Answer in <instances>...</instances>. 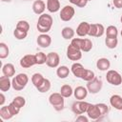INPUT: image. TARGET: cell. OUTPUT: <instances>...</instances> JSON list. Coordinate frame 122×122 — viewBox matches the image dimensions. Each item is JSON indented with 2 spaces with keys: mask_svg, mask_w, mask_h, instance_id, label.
I'll return each mask as SVG.
<instances>
[{
  "mask_svg": "<svg viewBox=\"0 0 122 122\" xmlns=\"http://www.w3.org/2000/svg\"><path fill=\"white\" fill-rule=\"evenodd\" d=\"M67 57L71 61H78L82 58V51L70 44L67 48Z\"/></svg>",
  "mask_w": 122,
  "mask_h": 122,
  "instance_id": "cell-10",
  "label": "cell"
},
{
  "mask_svg": "<svg viewBox=\"0 0 122 122\" xmlns=\"http://www.w3.org/2000/svg\"><path fill=\"white\" fill-rule=\"evenodd\" d=\"M11 87V80L10 77L3 75L0 77V90L1 92H8Z\"/></svg>",
  "mask_w": 122,
  "mask_h": 122,
  "instance_id": "cell-20",
  "label": "cell"
},
{
  "mask_svg": "<svg viewBox=\"0 0 122 122\" xmlns=\"http://www.w3.org/2000/svg\"><path fill=\"white\" fill-rule=\"evenodd\" d=\"M76 121H79V122H89V117L83 115V114H79L77 117H76Z\"/></svg>",
  "mask_w": 122,
  "mask_h": 122,
  "instance_id": "cell-41",
  "label": "cell"
},
{
  "mask_svg": "<svg viewBox=\"0 0 122 122\" xmlns=\"http://www.w3.org/2000/svg\"><path fill=\"white\" fill-rule=\"evenodd\" d=\"M112 4L117 9H121L122 8V0H112Z\"/></svg>",
  "mask_w": 122,
  "mask_h": 122,
  "instance_id": "cell-42",
  "label": "cell"
},
{
  "mask_svg": "<svg viewBox=\"0 0 122 122\" xmlns=\"http://www.w3.org/2000/svg\"><path fill=\"white\" fill-rule=\"evenodd\" d=\"M51 87V81H50L48 78H45L44 82H43V83H42L38 88H36V89H37V90H38V92H49V91H50Z\"/></svg>",
  "mask_w": 122,
  "mask_h": 122,
  "instance_id": "cell-31",
  "label": "cell"
},
{
  "mask_svg": "<svg viewBox=\"0 0 122 122\" xmlns=\"http://www.w3.org/2000/svg\"><path fill=\"white\" fill-rule=\"evenodd\" d=\"M60 93L65 97V98H68L70 96H71V94L73 93V90L71 88V85H68V84H65L61 87L60 89Z\"/></svg>",
  "mask_w": 122,
  "mask_h": 122,
  "instance_id": "cell-29",
  "label": "cell"
},
{
  "mask_svg": "<svg viewBox=\"0 0 122 122\" xmlns=\"http://www.w3.org/2000/svg\"><path fill=\"white\" fill-rule=\"evenodd\" d=\"M0 116L4 120H9L11 117H13V114L10 112V109H9L8 106H1V109H0Z\"/></svg>",
  "mask_w": 122,
  "mask_h": 122,
  "instance_id": "cell-27",
  "label": "cell"
},
{
  "mask_svg": "<svg viewBox=\"0 0 122 122\" xmlns=\"http://www.w3.org/2000/svg\"><path fill=\"white\" fill-rule=\"evenodd\" d=\"M111 67V62L108 58H105V57H102V58H99L97 61H96V68L99 70V71H109Z\"/></svg>",
  "mask_w": 122,
  "mask_h": 122,
  "instance_id": "cell-19",
  "label": "cell"
},
{
  "mask_svg": "<svg viewBox=\"0 0 122 122\" xmlns=\"http://www.w3.org/2000/svg\"><path fill=\"white\" fill-rule=\"evenodd\" d=\"M13 35H14V37L17 40H23V39H25L27 37L28 31H25L23 30H20V29L15 28L14 30H13Z\"/></svg>",
  "mask_w": 122,
  "mask_h": 122,
  "instance_id": "cell-32",
  "label": "cell"
},
{
  "mask_svg": "<svg viewBox=\"0 0 122 122\" xmlns=\"http://www.w3.org/2000/svg\"><path fill=\"white\" fill-rule=\"evenodd\" d=\"M47 10L50 12H57L60 10L59 0H47Z\"/></svg>",
  "mask_w": 122,
  "mask_h": 122,
  "instance_id": "cell-22",
  "label": "cell"
},
{
  "mask_svg": "<svg viewBox=\"0 0 122 122\" xmlns=\"http://www.w3.org/2000/svg\"><path fill=\"white\" fill-rule=\"evenodd\" d=\"M64 96L60 92H53L50 95L49 97V102L50 104L53 107V109L57 112L62 111L64 109Z\"/></svg>",
  "mask_w": 122,
  "mask_h": 122,
  "instance_id": "cell-3",
  "label": "cell"
},
{
  "mask_svg": "<svg viewBox=\"0 0 122 122\" xmlns=\"http://www.w3.org/2000/svg\"><path fill=\"white\" fill-rule=\"evenodd\" d=\"M106 80L112 86H119L122 83V76L118 71L114 70H109L106 74Z\"/></svg>",
  "mask_w": 122,
  "mask_h": 122,
  "instance_id": "cell-4",
  "label": "cell"
},
{
  "mask_svg": "<svg viewBox=\"0 0 122 122\" xmlns=\"http://www.w3.org/2000/svg\"><path fill=\"white\" fill-rule=\"evenodd\" d=\"M16 28L17 29H20V30H23L25 31H29V30H30V24L26 20H20V21L17 22Z\"/></svg>",
  "mask_w": 122,
  "mask_h": 122,
  "instance_id": "cell-37",
  "label": "cell"
},
{
  "mask_svg": "<svg viewBox=\"0 0 122 122\" xmlns=\"http://www.w3.org/2000/svg\"><path fill=\"white\" fill-rule=\"evenodd\" d=\"M60 63V57L57 52L51 51L47 54V61L46 64L50 68H57Z\"/></svg>",
  "mask_w": 122,
  "mask_h": 122,
  "instance_id": "cell-11",
  "label": "cell"
},
{
  "mask_svg": "<svg viewBox=\"0 0 122 122\" xmlns=\"http://www.w3.org/2000/svg\"><path fill=\"white\" fill-rule=\"evenodd\" d=\"M74 13H75L74 8L70 6V5H67V6H65L64 8L61 9L59 16H60V19L62 21L68 22V21L72 19V17L74 16Z\"/></svg>",
  "mask_w": 122,
  "mask_h": 122,
  "instance_id": "cell-8",
  "label": "cell"
},
{
  "mask_svg": "<svg viewBox=\"0 0 122 122\" xmlns=\"http://www.w3.org/2000/svg\"><path fill=\"white\" fill-rule=\"evenodd\" d=\"M5 101H6V97H5V95H4L3 92H2L0 93V106H3L4 103H5Z\"/></svg>",
  "mask_w": 122,
  "mask_h": 122,
  "instance_id": "cell-43",
  "label": "cell"
},
{
  "mask_svg": "<svg viewBox=\"0 0 122 122\" xmlns=\"http://www.w3.org/2000/svg\"><path fill=\"white\" fill-rule=\"evenodd\" d=\"M9 54H10L9 47L4 42H1L0 43V58L1 59H5V58H7L9 56Z\"/></svg>",
  "mask_w": 122,
  "mask_h": 122,
  "instance_id": "cell-30",
  "label": "cell"
},
{
  "mask_svg": "<svg viewBox=\"0 0 122 122\" xmlns=\"http://www.w3.org/2000/svg\"><path fill=\"white\" fill-rule=\"evenodd\" d=\"M105 33H106V37H108V38H117L118 30L115 26L111 25V26L107 27V29L105 30Z\"/></svg>",
  "mask_w": 122,
  "mask_h": 122,
  "instance_id": "cell-25",
  "label": "cell"
},
{
  "mask_svg": "<svg viewBox=\"0 0 122 122\" xmlns=\"http://www.w3.org/2000/svg\"><path fill=\"white\" fill-rule=\"evenodd\" d=\"M35 59H36V65L45 64L47 61V54L42 51H39L35 54Z\"/></svg>",
  "mask_w": 122,
  "mask_h": 122,
  "instance_id": "cell-34",
  "label": "cell"
},
{
  "mask_svg": "<svg viewBox=\"0 0 122 122\" xmlns=\"http://www.w3.org/2000/svg\"><path fill=\"white\" fill-rule=\"evenodd\" d=\"M88 1H92V0H88Z\"/></svg>",
  "mask_w": 122,
  "mask_h": 122,
  "instance_id": "cell-47",
  "label": "cell"
},
{
  "mask_svg": "<svg viewBox=\"0 0 122 122\" xmlns=\"http://www.w3.org/2000/svg\"><path fill=\"white\" fill-rule=\"evenodd\" d=\"M90 30V24L88 22H81L76 28V34L79 37H85L88 35Z\"/></svg>",
  "mask_w": 122,
  "mask_h": 122,
  "instance_id": "cell-17",
  "label": "cell"
},
{
  "mask_svg": "<svg viewBox=\"0 0 122 122\" xmlns=\"http://www.w3.org/2000/svg\"><path fill=\"white\" fill-rule=\"evenodd\" d=\"M53 24V19L52 17L48 14V13H43L39 16L37 24H36V28L38 30L39 32L41 33H47L51 30V27Z\"/></svg>",
  "mask_w": 122,
  "mask_h": 122,
  "instance_id": "cell-1",
  "label": "cell"
},
{
  "mask_svg": "<svg viewBox=\"0 0 122 122\" xmlns=\"http://www.w3.org/2000/svg\"><path fill=\"white\" fill-rule=\"evenodd\" d=\"M110 104L112 107L118 111H122V96L118 94H113L110 98Z\"/></svg>",
  "mask_w": 122,
  "mask_h": 122,
  "instance_id": "cell-18",
  "label": "cell"
},
{
  "mask_svg": "<svg viewBox=\"0 0 122 122\" xmlns=\"http://www.w3.org/2000/svg\"><path fill=\"white\" fill-rule=\"evenodd\" d=\"M90 103L84 101V100H77L74 101L71 105V111L73 112L74 114H83L85 112H87L88 107H89Z\"/></svg>",
  "mask_w": 122,
  "mask_h": 122,
  "instance_id": "cell-5",
  "label": "cell"
},
{
  "mask_svg": "<svg viewBox=\"0 0 122 122\" xmlns=\"http://www.w3.org/2000/svg\"><path fill=\"white\" fill-rule=\"evenodd\" d=\"M104 33H105V28L102 24L99 23L90 24V30L88 35L92 37H101Z\"/></svg>",
  "mask_w": 122,
  "mask_h": 122,
  "instance_id": "cell-9",
  "label": "cell"
},
{
  "mask_svg": "<svg viewBox=\"0 0 122 122\" xmlns=\"http://www.w3.org/2000/svg\"><path fill=\"white\" fill-rule=\"evenodd\" d=\"M71 71L72 72V74L75 76V77H78V78H81L86 71V69L83 67V65L81 63H78V62H75L71 65Z\"/></svg>",
  "mask_w": 122,
  "mask_h": 122,
  "instance_id": "cell-14",
  "label": "cell"
},
{
  "mask_svg": "<svg viewBox=\"0 0 122 122\" xmlns=\"http://www.w3.org/2000/svg\"><path fill=\"white\" fill-rule=\"evenodd\" d=\"M81 51L84 52H88L92 49V42L89 38H82L81 39Z\"/></svg>",
  "mask_w": 122,
  "mask_h": 122,
  "instance_id": "cell-26",
  "label": "cell"
},
{
  "mask_svg": "<svg viewBox=\"0 0 122 122\" xmlns=\"http://www.w3.org/2000/svg\"><path fill=\"white\" fill-rule=\"evenodd\" d=\"M56 74L59 78H66L69 76L70 74V69L67 67V66H60V67H57V70H56Z\"/></svg>",
  "mask_w": 122,
  "mask_h": 122,
  "instance_id": "cell-28",
  "label": "cell"
},
{
  "mask_svg": "<svg viewBox=\"0 0 122 122\" xmlns=\"http://www.w3.org/2000/svg\"><path fill=\"white\" fill-rule=\"evenodd\" d=\"M105 44L107 46V48L109 49H115L117 44H118V40L117 38H105Z\"/></svg>",
  "mask_w": 122,
  "mask_h": 122,
  "instance_id": "cell-35",
  "label": "cell"
},
{
  "mask_svg": "<svg viewBox=\"0 0 122 122\" xmlns=\"http://www.w3.org/2000/svg\"><path fill=\"white\" fill-rule=\"evenodd\" d=\"M8 107H9V109H10V112L13 114V116L14 115H17L18 113H19V112H20V110L21 109H19L18 107H16L12 102H10L9 105H8Z\"/></svg>",
  "mask_w": 122,
  "mask_h": 122,
  "instance_id": "cell-38",
  "label": "cell"
},
{
  "mask_svg": "<svg viewBox=\"0 0 122 122\" xmlns=\"http://www.w3.org/2000/svg\"><path fill=\"white\" fill-rule=\"evenodd\" d=\"M88 90L87 88L83 86H78L73 90V95L77 100H84L88 95Z\"/></svg>",
  "mask_w": 122,
  "mask_h": 122,
  "instance_id": "cell-16",
  "label": "cell"
},
{
  "mask_svg": "<svg viewBox=\"0 0 122 122\" xmlns=\"http://www.w3.org/2000/svg\"><path fill=\"white\" fill-rule=\"evenodd\" d=\"M74 34H75V31H74V30H73L72 28H71V27H65V28H63L62 30H61V35H62V37H63L64 39H66V40L72 39L73 36H74Z\"/></svg>",
  "mask_w": 122,
  "mask_h": 122,
  "instance_id": "cell-23",
  "label": "cell"
},
{
  "mask_svg": "<svg viewBox=\"0 0 122 122\" xmlns=\"http://www.w3.org/2000/svg\"><path fill=\"white\" fill-rule=\"evenodd\" d=\"M34 65H36L35 54H26L20 59V66L24 69L30 68Z\"/></svg>",
  "mask_w": 122,
  "mask_h": 122,
  "instance_id": "cell-12",
  "label": "cell"
},
{
  "mask_svg": "<svg viewBox=\"0 0 122 122\" xmlns=\"http://www.w3.org/2000/svg\"><path fill=\"white\" fill-rule=\"evenodd\" d=\"M94 77H95L94 72H93L92 71H91V70L86 69V71H85V72H84L83 76L81 77V79H83V80H85V81H87V82H88V81L92 80Z\"/></svg>",
  "mask_w": 122,
  "mask_h": 122,
  "instance_id": "cell-36",
  "label": "cell"
},
{
  "mask_svg": "<svg viewBox=\"0 0 122 122\" xmlns=\"http://www.w3.org/2000/svg\"><path fill=\"white\" fill-rule=\"evenodd\" d=\"M29 77L26 73H18L11 79V87L14 91H22L28 84Z\"/></svg>",
  "mask_w": 122,
  "mask_h": 122,
  "instance_id": "cell-2",
  "label": "cell"
},
{
  "mask_svg": "<svg viewBox=\"0 0 122 122\" xmlns=\"http://www.w3.org/2000/svg\"><path fill=\"white\" fill-rule=\"evenodd\" d=\"M69 1L79 8H84L88 3V0H69Z\"/></svg>",
  "mask_w": 122,
  "mask_h": 122,
  "instance_id": "cell-39",
  "label": "cell"
},
{
  "mask_svg": "<svg viewBox=\"0 0 122 122\" xmlns=\"http://www.w3.org/2000/svg\"><path fill=\"white\" fill-rule=\"evenodd\" d=\"M36 42H37L39 47H41V48H48L51 44V37L49 34H47V33H41L40 35H38Z\"/></svg>",
  "mask_w": 122,
  "mask_h": 122,
  "instance_id": "cell-13",
  "label": "cell"
},
{
  "mask_svg": "<svg viewBox=\"0 0 122 122\" xmlns=\"http://www.w3.org/2000/svg\"><path fill=\"white\" fill-rule=\"evenodd\" d=\"M16 107H18L19 109H22L25 105H26V99L23 96H15L12 101H11Z\"/></svg>",
  "mask_w": 122,
  "mask_h": 122,
  "instance_id": "cell-33",
  "label": "cell"
},
{
  "mask_svg": "<svg viewBox=\"0 0 122 122\" xmlns=\"http://www.w3.org/2000/svg\"><path fill=\"white\" fill-rule=\"evenodd\" d=\"M46 4L43 0H35L32 4V10L35 14L41 15L44 13L45 10H46Z\"/></svg>",
  "mask_w": 122,
  "mask_h": 122,
  "instance_id": "cell-15",
  "label": "cell"
},
{
  "mask_svg": "<svg viewBox=\"0 0 122 122\" xmlns=\"http://www.w3.org/2000/svg\"><path fill=\"white\" fill-rule=\"evenodd\" d=\"M44 80H45V77L39 72H35L31 76V83L33 84V86L35 88H38L44 82Z\"/></svg>",
  "mask_w": 122,
  "mask_h": 122,
  "instance_id": "cell-24",
  "label": "cell"
},
{
  "mask_svg": "<svg viewBox=\"0 0 122 122\" xmlns=\"http://www.w3.org/2000/svg\"><path fill=\"white\" fill-rule=\"evenodd\" d=\"M120 21H121V23H122V15H121V17H120Z\"/></svg>",
  "mask_w": 122,
  "mask_h": 122,
  "instance_id": "cell-45",
  "label": "cell"
},
{
  "mask_svg": "<svg viewBox=\"0 0 122 122\" xmlns=\"http://www.w3.org/2000/svg\"><path fill=\"white\" fill-rule=\"evenodd\" d=\"M102 86H103V83L100 79H98L97 77H94L92 80L91 81H88L87 82V90L89 92L92 93V94H95L97 92H99L102 89Z\"/></svg>",
  "mask_w": 122,
  "mask_h": 122,
  "instance_id": "cell-7",
  "label": "cell"
},
{
  "mask_svg": "<svg viewBox=\"0 0 122 122\" xmlns=\"http://www.w3.org/2000/svg\"><path fill=\"white\" fill-rule=\"evenodd\" d=\"M1 1H2V2H10V0H1Z\"/></svg>",
  "mask_w": 122,
  "mask_h": 122,
  "instance_id": "cell-44",
  "label": "cell"
},
{
  "mask_svg": "<svg viewBox=\"0 0 122 122\" xmlns=\"http://www.w3.org/2000/svg\"><path fill=\"white\" fill-rule=\"evenodd\" d=\"M98 106H99V109H100V111H101L103 116H105L106 114H108V112H109V108H108V106H107L106 104H104V103H98Z\"/></svg>",
  "mask_w": 122,
  "mask_h": 122,
  "instance_id": "cell-40",
  "label": "cell"
},
{
  "mask_svg": "<svg viewBox=\"0 0 122 122\" xmlns=\"http://www.w3.org/2000/svg\"><path fill=\"white\" fill-rule=\"evenodd\" d=\"M86 113L88 114V117L92 119V120H98V119L104 117L102 115V112H101V111L99 109L98 104H91L90 103Z\"/></svg>",
  "mask_w": 122,
  "mask_h": 122,
  "instance_id": "cell-6",
  "label": "cell"
},
{
  "mask_svg": "<svg viewBox=\"0 0 122 122\" xmlns=\"http://www.w3.org/2000/svg\"><path fill=\"white\" fill-rule=\"evenodd\" d=\"M120 34H121V37H122V30H121V33Z\"/></svg>",
  "mask_w": 122,
  "mask_h": 122,
  "instance_id": "cell-46",
  "label": "cell"
},
{
  "mask_svg": "<svg viewBox=\"0 0 122 122\" xmlns=\"http://www.w3.org/2000/svg\"><path fill=\"white\" fill-rule=\"evenodd\" d=\"M2 72H3V75H6L8 77H13L15 74V68L11 63H7L3 65Z\"/></svg>",
  "mask_w": 122,
  "mask_h": 122,
  "instance_id": "cell-21",
  "label": "cell"
}]
</instances>
